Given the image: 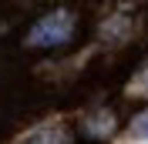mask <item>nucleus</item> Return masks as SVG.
I'll return each mask as SVG.
<instances>
[{"label":"nucleus","instance_id":"nucleus-1","mask_svg":"<svg viewBox=\"0 0 148 144\" xmlns=\"http://www.w3.org/2000/svg\"><path fill=\"white\" fill-rule=\"evenodd\" d=\"M71 34H74L71 14H47V17H40L30 27L27 44L30 47H61V44L71 40Z\"/></svg>","mask_w":148,"mask_h":144},{"label":"nucleus","instance_id":"nucleus-2","mask_svg":"<svg viewBox=\"0 0 148 144\" xmlns=\"http://www.w3.org/2000/svg\"><path fill=\"white\" fill-rule=\"evenodd\" d=\"M88 124H94V127H88L84 134H88V137H101V134L111 131V114H98L94 121H88Z\"/></svg>","mask_w":148,"mask_h":144},{"label":"nucleus","instance_id":"nucleus-3","mask_svg":"<svg viewBox=\"0 0 148 144\" xmlns=\"http://www.w3.org/2000/svg\"><path fill=\"white\" fill-rule=\"evenodd\" d=\"M27 144H64V134H61V131H40V134H34Z\"/></svg>","mask_w":148,"mask_h":144},{"label":"nucleus","instance_id":"nucleus-4","mask_svg":"<svg viewBox=\"0 0 148 144\" xmlns=\"http://www.w3.org/2000/svg\"><path fill=\"white\" fill-rule=\"evenodd\" d=\"M131 134H135V137H148V111L135 117V124H131Z\"/></svg>","mask_w":148,"mask_h":144}]
</instances>
